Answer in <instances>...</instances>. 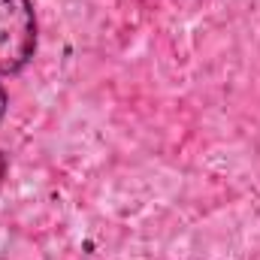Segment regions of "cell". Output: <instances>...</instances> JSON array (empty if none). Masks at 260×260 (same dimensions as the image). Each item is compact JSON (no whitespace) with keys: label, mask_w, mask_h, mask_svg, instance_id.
<instances>
[{"label":"cell","mask_w":260,"mask_h":260,"mask_svg":"<svg viewBox=\"0 0 260 260\" xmlns=\"http://www.w3.org/2000/svg\"><path fill=\"white\" fill-rule=\"evenodd\" d=\"M37 52V15L30 0H0V73L12 76Z\"/></svg>","instance_id":"1"},{"label":"cell","mask_w":260,"mask_h":260,"mask_svg":"<svg viewBox=\"0 0 260 260\" xmlns=\"http://www.w3.org/2000/svg\"><path fill=\"white\" fill-rule=\"evenodd\" d=\"M6 106H9V97H6V88L0 85V118L6 115Z\"/></svg>","instance_id":"2"},{"label":"cell","mask_w":260,"mask_h":260,"mask_svg":"<svg viewBox=\"0 0 260 260\" xmlns=\"http://www.w3.org/2000/svg\"><path fill=\"white\" fill-rule=\"evenodd\" d=\"M3 179H6V157H3V151H0V185H3Z\"/></svg>","instance_id":"3"}]
</instances>
